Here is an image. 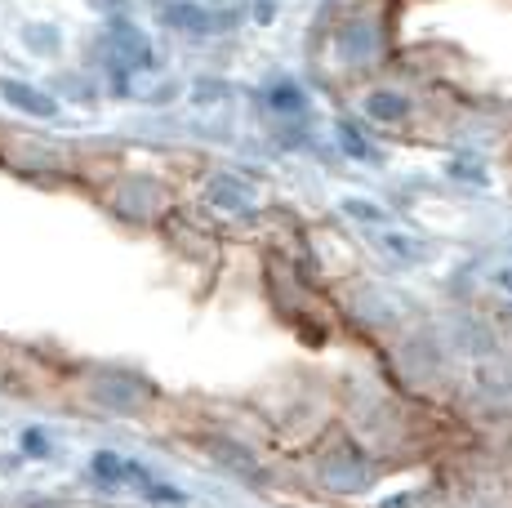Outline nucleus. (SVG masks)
Instances as JSON below:
<instances>
[{"label":"nucleus","mask_w":512,"mask_h":508,"mask_svg":"<svg viewBox=\"0 0 512 508\" xmlns=\"http://www.w3.org/2000/svg\"><path fill=\"white\" fill-rule=\"evenodd\" d=\"M107 58H112V72L116 81H130V72H139V67H152V45H147V36L139 27L130 23H112V32H107Z\"/></svg>","instance_id":"nucleus-1"},{"label":"nucleus","mask_w":512,"mask_h":508,"mask_svg":"<svg viewBox=\"0 0 512 508\" xmlns=\"http://www.w3.org/2000/svg\"><path fill=\"white\" fill-rule=\"evenodd\" d=\"M0 99H5L9 107H18V112L36 116V121H54L58 116L54 94L36 90V85H27V81H14V76H0Z\"/></svg>","instance_id":"nucleus-2"},{"label":"nucleus","mask_w":512,"mask_h":508,"mask_svg":"<svg viewBox=\"0 0 512 508\" xmlns=\"http://www.w3.org/2000/svg\"><path fill=\"white\" fill-rule=\"evenodd\" d=\"M165 23H170L174 32L205 36V32H219V27H228V18L214 14V9H205V5H192V0H174V5H165Z\"/></svg>","instance_id":"nucleus-3"},{"label":"nucleus","mask_w":512,"mask_h":508,"mask_svg":"<svg viewBox=\"0 0 512 508\" xmlns=\"http://www.w3.org/2000/svg\"><path fill=\"white\" fill-rule=\"evenodd\" d=\"M321 477H326L330 491H361L366 477H370V468H366V459L361 455L334 451V455H326V464H321Z\"/></svg>","instance_id":"nucleus-4"},{"label":"nucleus","mask_w":512,"mask_h":508,"mask_svg":"<svg viewBox=\"0 0 512 508\" xmlns=\"http://www.w3.org/2000/svg\"><path fill=\"white\" fill-rule=\"evenodd\" d=\"M339 58L343 63H370L374 54H379V27L366 23V18H357V23H348L339 32Z\"/></svg>","instance_id":"nucleus-5"},{"label":"nucleus","mask_w":512,"mask_h":508,"mask_svg":"<svg viewBox=\"0 0 512 508\" xmlns=\"http://www.w3.org/2000/svg\"><path fill=\"white\" fill-rule=\"evenodd\" d=\"M94 393H98V402H107L112 410H134L147 397V388L134 375H103L94 384Z\"/></svg>","instance_id":"nucleus-6"},{"label":"nucleus","mask_w":512,"mask_h":508,"mask_svg":"<svg viewBox=\"0 0 512 508\" xmlns=\"http://www.w3.org/2000/svg\"><path fill=\"white\" fill-rule=\"evenodd\" d=\"M210 201L219 205V210H250V201H254V192H250V183H241V179H232V174H219V179L210 183Z\"/></svg>","instance_id":"nucleus-7"},{"label":"nucleus","mask_w":512,"mask_h":508,"mask_svg":"<svg viewBox=\"0 0 512 508\" xmlns=\"http://www.w3.org/2000/svg\"><path fill=\"white\" fill-rule=\"evenodd\" d=\"M366 112L374 116V121H406L410 116V99L397 90H374L366 99Z\"/></svg>","instance_id":"nucleus-8"},{"label":"nucleus","mask_w":512,"mask_h":508,"mask_svg":"<svg viewBox=\"0 0 512 508\" xmlns=\"http://www.w3.org/2000/svg\"><path fill=\"white\" fill-rule=\"evenodd\" d=\"M379 246L392 250L397 259H423V246L415 237H406V232H379Z\"/></svg>","instance_id":"nucleus-9"},{"label":"nucleus","mask_w":512,"mask_h":508,"mask_svg":"<svg viewBox=\"0 0 512 508\" xmlns=\"http://www.w3.org/2000/svg\"><path fill=\"white\" fill-rule=\"evenodd\" d=\"M268 103L277 107V112H303V107H308V99H303V94L294 90L290 81H285V85H277V90L268 94Z\"/></svg>","instance_id":"nucleus-10"},{"label":"nucleus","mask_w":512,"mask_h":508,"mask_svg":"<svg viewBox=\"0 0 512 508\" xmlns=\"http://www.w3.org/2000/svg\"><path fill=\"white\" fill-rule=\"evenodd\" d=\"M343 210H348L352 219H361V223H388V214H383L379 205H366V201H357V197L343 201Z\"/></svg>","instance_id":"nucleus-11"},{"label":"nucleus","mask_w":512,"mask_h":508,"mask_svg":"<svg viewBox=\"0 0 512 508\" xmlns=\"http://www.w3.org/2000/svg\"><path fill=\"white\" fill-rule=\"evenodd\" d=\"M339 139H343V148H348L352 156H361V161H370V156H374V148L361 139L357 130H352V125H339Z\"/></svg>","instance_id":"nucleus-12"},{"label":"nucleus","mask_w":512,"mask_h":508,"mask_svg":"<svg viewBox=\"0 0 512 508\" xmlns=\"http://www.w3.org/2000/svg\"><path fill=\"white\" fill-rule=\"evenodd\" d=\"M23 446H27V455H36V459L49 455V442H45L41 428H27V433H23Z\"/></svg>","instance_id":"nucleus-13"},{"label":"nucleus","mask_w":512,"mask_h":508,"mask_svg":"<svg viewBox=\"0 0 512 508\" xmlns=\"http://www.w3.org/2000/svg\"><path fill=\"white\" fill-rule=\"evenodd\" d=\"M27 41H41L36 50H54V45H58V32H45V27H27Z\"/></svg>","instance_id":"nucleus-14"},{"label":"nucleus","mask_w":512,"mask_h":508,"mask_svg":"<svg viewBox=\"0 0 512 508\" xmlns=\"http://www.w3.org/2000/svg\"><path fill=\"white\" fill-rule=\"evenodd\" d=\"M27 508H63V504H54V500H36V504H27Z\"/></svg>","instance_id":"nucleus-15"}]
</instances>
